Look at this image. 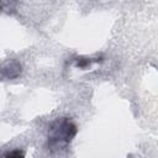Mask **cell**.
Returning <instances> with one entry per match:
<instances>
[{
  "label": "cell",
  "mask_w": 158,
  "mask_h": 158,
  "mask_svg": "<svg viewBox=\"0 0 158 158\" xmlns=\"http://www.w3.org/2000/svg\"><path fill=\"white\" fill-rule=\"evenodd\" d=\"M94 62H99L98 59H79L78 60V63H77V67H79V68H86L88 65H90L91 63H94Z\"/></svg>",
  "instance_id": "obj_2"
},
{
  "label": "cell",
  "mask_w": 158,
  "mask_h": 158,
  "mask_svg": "<svg viewBox=\"0 0 158 158\" xmlns=\"http://www.w3.org/2000/svg\"><path fill=\"white\" fill-rule=\"evenodd\" d=\"M23 156H25V153L20 152V151H14V152L6 153V157H23Z\"/></svg>",
  "instance_id": "obj_3"
},
{
  "label": "cell",
  "mask_w": 158,
  "mask_h": 158,
  "mask_svg": "<svg viewBox=\"0 0 158 158\" xmlns=\"http://www.w3.org/2000/svg\"><path fill=\"white\" fill-rule=\"evenodd\" d=\"M77 135V126L69 121L68 118L58 120L53 122L49 131V146L59 144V143H69L72 138Z\"/></svg>",
  "instance_id": "obj_1"
}]
</instances>
